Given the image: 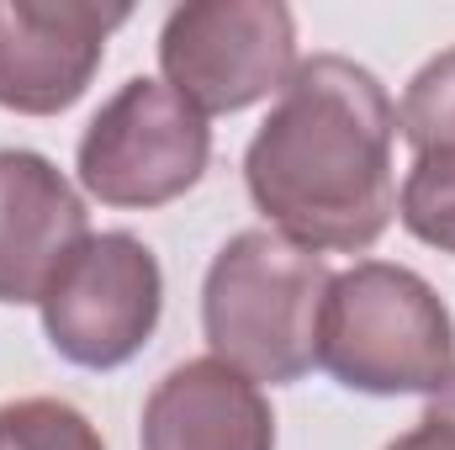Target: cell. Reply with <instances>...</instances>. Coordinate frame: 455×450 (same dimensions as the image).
<instances>
[{
  "label": "cell",
  "mask_w": 455,
  "mask_h": 450,
  "mask_svg": "<svg viewBox=\"0 0 455 450\" xmlns=\"http://www.w3.org/2000/svg\"><path fill=\"white\" fill-rule=\"evenodd\" d=\"M397 101L344 59H297L286 91L243 149V186L265 223L302 249L360 254L397 218Z\"/></svg>",
  "instance_id": "6da1fadb"
},
{
  "label": "cell",
  "mask_w": 455,
  "mask_h": 450,
  "mask_svg": "<svg viewBox=\"0 0 455 450\" xmlns=\"http://www.w3.org/2000/svg\"><path fill=\"white\" fill-rule=\"evenodd\" d=\"M138 450H275V414L243 371L202 355L148 392Z\"/></svg>",
  "instance_id": "9c48e42d"
},
{
  "label": "cell",
  "mask_w": 455,
  "mask_h": 450,
  "mask_svg": "<svg viewBox=\"0 0 455 450\" xmlns=\"http://www.w3.org/2000/svg\"><path fill=\"white\" fill-rule=\"evenodd\" d=\"M318 366L365 398H435L455 376V318L419 270L360 260L329 281Z\"/></svg>",
  "instance_id": "3957f363"
},
{
  "label": "cell",
  "mask_w": 455,
  "mask_h": 450,
  "mask_svg": "<svg viewBox=\"0 0 455 450\" xmlns=\"http://www.w3.org/2000/svg\"><path fill=\"white\" fill-rule=\"evenodd\" d=\"M397 127L413 154H455V48L435 53L408 80Z\"/></svg>",
  "instance_id": "30bf717a"
},
{
  "label": "cell",
  "mask_w": 455,
  "mask_h": 450,
  "mask_svg": "<svg viewBox=\"0 0 455 450\" xmlns=\"http://www.w3.org/2000/svg\"><path fill=\"white\" fill-rule=\"evenodd\" d=\"M127 16V5L91 0H0V107L16 117L69 112Z\"/></svg>",
  "instance_id": "52a82bcc"
},
{
  "label": "cell",
  "mask_w": 455,
  "mask_h": 450,
  "mask_svg": "<svg viewBox=\"0 0 455 450\" xmlns=\"http://www.w3.org/2000/svg\"><path fill=\"white\" fill-rule=\"evenodd\" d=\"M164 85L202 117L249 112L297 69V16L281 0H186L159 32Z\"/></svg>",
  "instance_id": "277c9868"
},
{
  "label": "cell",
  "mask_w": 455,
  "mask_h": 450,
  "mask_svg": "<svg viewBox=\"0 0 455 450\" xmlns=\"http://www.w3.org/2000/svg\"><path fill=\"white\" fill-rule=\"evenodd\" d=\"M48 344L80 371L127 366L159 329L164 313V276L143 238L132 233H91L64 270L48 281L43 302Z\"/></svg>",
  "instance_id": "8992f818"
},
{
  "label": "cell",
  "mask_w": 455,
  "mask_h": 450,
  "mask_svg": "<svg viewBox=\"0 0 455 450\" xmlns=\"http://www.w3.org/2000/svg\"><path fill=\"white\" fill-rule=\"evenodd\" d=\"M212 165V127L164 80L132 75L75 149V175L101 207H164L186 197Z\"/></svg>",
  "instance_id": "5b68a950"
},
{
  "label": "cell",
  "mask_w": 455,
  "mask_h": 450,
  "mask_svg": "<svg viewBox=\"0 0 455 450\" xmlns=\"http://www.w3.org/2000/svg\"><path fill=\"white\" fill-rule=\"evenodd\" d=\"M85 238L91 213L69 175L32 149H0V302H43Z\"/></svg>",
  "instance_id": "ba28073f"
},
{
  "label": "cell",
  "mask_w": 455,
  "mask_h": 450,
  "mask_svg": "<svg viewBox=\"0 0 455 450\" xmlns=\"http://www.w3.org/2000/svg\"><path fill=\"white\" fill-rule=\"evenodd\" d=\"M397 218L419 244L455 254V154H413L397 191Z\"/></svg>",
  "instance_id": "8fae6325"
},
{
  "label": "cell",
  "mask_w": 455,
  "mask_h": 450,
  "mask_svg": "<svg viewBox=\"0 0 455 450\" xmlns=\"http://www.w3.org/2000/svg\"><path fill=\"white\" fill-rule=\"evenodd\" d=\"M334 270L318 249L275 228L233 233L202 281V334L212 355L254 387L302 382L318 366V324Z\"/></svg>",
  "instance_id": "7a4b0ae2"
},
{
  "label": "cell",
  "mask_w": 455,
  "mask_h": 450,
  "mask_svg": "<svg viewBox=\"0 0 455 450\" xmlns=\"http://www.w3.org/2000/svg\"><path fill=\"white\" fill-rule=\"evenodd\" d=\"M0 450H107V440L64 398H16L0 403Z\"/></svg>",
  "instance_id": "7c38bea8"
},
{
  "label": "cell",
  "mask_w": 455,
  "mask_h": 450,
  "mask_svg": "<svg viewBox=\"0 0 455 450\" xmlns=\"http://www.w3.org/2000/svg\"><path fill=\"white\" fill-rule=\"evenodd\" d=\"M387 450H455V376L429 398L424 419L408 435H397Z\"/></svg>",
  "instance_id": "4fadbf2b"
}]
</instances>
